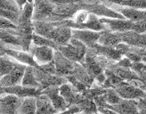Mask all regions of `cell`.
Returning <instances> with one entry per match:
<instances>
[{
  "label": "cell",
  "mask_w": 146,
  "mask_h": 114,
  "mask_svg": "<svg viewBox=\"0 0 146 114\" xmlns=\"http://www.w3.org/2000/svg\"><path fill=\"white\" fill-rule=\"evenodd\" d=\"M32 44L36 46H46L53 47L54 49L58 48V46L53 40H51L46 37H43V36H40L38 34H36L35 32L32 35Z\"/></svg>",
  "instance_id": "1f68e13d"
},
{
  "label": "cell",
  "mask_w": 146,
  "mask_h": 114,
  "mask_svg": "<svg viewBox=\"0 0 146 114\" xmlns=\"http://www.w3.org/2000/svg\"><path fill=\"white\" fill-rule=\"evenodd\" d=\"M59 93L65 100V102L67 103L68 107L71 104H77V103L82 96L81 94L78 93L76 88L69 82H66L60 85Z\"/></svg>",
  "instance_id": "ac0fdd59"
},
{
  "label": "cell",
  "mask_w": 146,
  "mask_h": 114,
  "mask_svg": "<svg viewBox=\"0 0 146 114\" xmlns=\"http://www.w3.org/2000/svg\"><path fill=\"white\" fill-rule=\"evenodd\" d=\"M26 66L27 65H24L23 63L17 62L16 65L13 67V69L9 73H7L2 78H0V85L3 87H13V85L21 84Z\"/></svg>",
  "instance_id": "30bf717a"
},
{
  "label": "cell",
  "mask_w": 146,
  "mask_h": 114,
  "mask_svg": "<svg viewBox=\"0 0 146 114\" xmlns=\"http://www.w3.org/2000/svg\"><path fill=\"white\" fill-rule=\"evenodd\" d=\"M101 31H96L87 28H72L71 34L72 37L75 38L84 44L87 47H93L98 42Z\"/></svg>",
  "instance_id": "7c38bea8"
},
{
  "label": "cell",
  "mask_w": 146,
  "mask_h": 114,
  "mask_svg": "<svg viewBox=\"0 0 146 114\" xmlns=\"http://www.w3.org/2000/svg\"><path fill=\"white\" fill-rule=\"evenodd\" d=\"M80 112H81V110H80L78 104H71L62 113H80Z\"/></svg>",
  "instance_id": "ab89813d"
},
{
  "label": "cell",
  "mask_w": 146,
  "mask_h": 114,
  "mask_svg": "<svg viewBox=\"0 0 146 114\" xmlns=\"http://www.w3.org/2000/svg\"><path fill=\"white\" fill-rule=\"evenodd\" d=\"M103 95L105 99L106 103L110 105H114L119 103L122 100V98L118 95V93L115 91L114 88H106V91Z\"/></svg>",
  "instance_id": "d6a6232c"
},
{
  "label": "cell",
  "mask_w": 146,
  "mask_h": 114,
  "mask_svg": "<svg viewBox=\"0 0 146 114\" xmlns=\"http://www.w3.org/2000/svg\"><path fill=\"white\" fill-rule=\"evenodd\" d=\"M115 11L121 13L126 19L132 21L146 19V10H141L138 8H134V7L125 6V7H123V8L116 9Z\"/></svg>",
  "instance_id": "d4e9b609"
},
{
  "label": "cell",
  "mask_w": 146,
  "mask_h": 114,
  "mask_svg": "<svg viewBox=\"0 0 146 114\" xmlns=\"http://www.w3.org/2000/svg\"><path fill=\"white\" fill-rule=\"evenodd\" d=\"M21 99V98L11 94L1 95H0V113H18Z\"/></svg>",
  "instance_id": "5bb4252c"
},
{
  "label": "cell",
  "mask_w": 146,
  "mask_h": 114,
  "mask_svg": "<svg viewBox=\"0 0 146 114\" xmlns=\"http://www.w3.org/2000/svg\"><path fill=\"white\" fill-rule=\"evenodd\" d=\"M91 48H93L94 51L98 55L104 56L105 58L111 61H114V62L119 61L122 58V56H124L119 50H117L115 47L103 46V45L98 44V43H96V45H94L93 47Z\"/></svg>",
  "instance_id": "ffe728a7"
},
{
  "label": "cell",
  "mask_w": 146,
  "mask_h": 114,
  "mask_svg": "<svg viewBox=\"0 0 146 114\" xmlns=\"http://www.w3.org/2000/svg\"><path fill=\"white\" fill-rule=\"evenodd\" d=\"M41 70L45 71L46 73H50V74H56V70H55V65L53 61H51L47 63L42 64V65H38V66Z\"/></svg>",
  "instance_id": "8d00e7d4"
},
{
  "label": "cell",
  "mask_w": 146,
  "mask_h": 114,
  "mask_svg": "<svg viewBox=\"0 0 146 114\" xmlns=\"http://www.w3.org/2000/svg\"><path fill=\"white\" fill-rule=\"evenodd\" d=\"M36 99L35 96H27L21 99L18 113H36Z\"/></svg>",
  "instance_id": "4316f807"
},
{
  "label": "cell",
  "mask_w": 146,
  "mask_h": 114,
  "mask_svg": "<svg viewBox=\"0 0 146 114\" xmlns=\"http://www.w3.org/2000/svg\"><path fill=\"white\" fill-rule=\"evenodd\" d=\"M56 26V21H33V30L36 34L47 38Z\"/></svg>",
  "instance_id": "484cf974"
},
{
  "label": "cell",
  "mask_w": 146,
  "mask_h": 114,
  "mask_svg": "<svg viewBox=\"0 0 146 114\" xmlns=\"http://www.w3.org/2000/svg\"><path fill=\"white\" fill-rule=\"evenodd\" d=\"M108 69H110L111 70H112L113 72L118 75L119 77H120L123 80L126 81H142L141 78L137 75L136 72L130 69V68H124V67H120L116 65V64H110V65L107 67Z\"/></svg>",
  "instance_id": "7402d4cb"
},
{
  "label": "cell",
  "mask_w": 146,
  "mask_h": 114,
  "mask_svg": "<svg viewBox=\"0 0 146 114\" xmlns=\"http://www.w3.org/2000/svg\"><path fill=\"white\" fill-rule=\"evenodd\" d=\"M3 94H5V93H4V87H2L1 85H0V95H3Z\"/></svg>",
  "instance_id": "ee69618b"
},
{
  "label": "cell",
  "mask_w": 146,
  "mask_h": 114,
  "mask_svg": "<svg viewBox=\"0 0 146 114\" xmlns=\"http://www.w3.org/2000/svg\"><path fill=\"white\" fill-rule=\"evenodd\" d=\"M36 114H53V113H57L56 110L52 103V101L50 98L45 95L41 94L36 97Z\"/></svg>",
  "instance_id": "603a6c76"
},
{
  "label": "cell",
  "mask_w": 146,
  "mask_h": 114,
  "mask_svg": "<svg viewBox=\"0 0 146 114\" xmlns=\"http://www.w3.org/2000/svg\"><path fill=\"white\" fill-rule=\"evenodd\" d=\"M5 94H11L14 95L20 98H24L27 96H35L36 97L41 94V90L36 87H25L21 84L13 85V87H4Z\"/></svg>",
  "instance_id": "e0dca14e"
},
{
  "label": "cell",
  "mask_w": 146,
  "mask_h": 114,
  "mask_svg": "<svg viewBox=\"0 0 146 114\" xmlns=\"http://www.w3.org/2000/svg\"><path fill=\"white\" fill-rule=\"evenodd\" d=\"M53 62L55 65L56 74L60 76L66 77L68 75H70L76 62H72L70 59H68L66 56L63 55L59 50L55 49L54 54V59Z\"/></svg>",
  "instance_id": "9c48e42d"
},
{
  "label": "cell",
  "mask_w": 146,
  "mask_h": 114,
  "mask_svg": "<svg viewBox=\"0 0 146 114\" xmlns=\"http://www.w3.org/2000/svg\"><path fill=\"white\" fill-rule=\"evenodd\" d=\"M131 30L137 33H146V19L133 21Z\"/></svg>",
  "instance_id": "d590c367"
},
{
  "label": "cell",
  "mask_w": 146,
  "mask_h": 114,
  "mask_svg": "<svg viewBox=\"0 0 146 114\" xmlns=\"http://www.w3.org/2000/svg\"><path fill=\"white\" fill-rule=\"evenodd\" d=\"M6 55L10 56L11 58L15 60L16 62L23 63L27 66H32V67H38V63H36L32 57V55L29 53L28 51H24V50H16L11 48L7 46L6 47Z\"/></svg>",
  "instance_id": "9a60e30c"
},
{
  "label": "cell",
  "mask_w": 146,
  "mask_h": 114,
  "mask_svg": "<svg viewBox=\"0 0 146 114\" xmlns=\"http://www.w3.org/2000/svg\"><path fill=\"white\" fill-rule=\"evenodd\" d=\"M25 87H36L39 88V84L38 82L34 73V67L32 66H26L24 74L21 80V83ZM40 89V88H39Z\"/></svg>",
  "instance_id": "f1b7e54d"
},
{
  "label": "cell",
  "mask_w": 146,
  "mask_h": 114,
  "mask_svg": "<svg viewBox=\"0 0 146 114\" xmlns=\"http://www.w3.org/2000/svg\"><path fill=\"white\" fill-rule=\"evenodd\" d=\"M6 47H7V45L0 39V56H3V55L6 54V53H5Z\"/></svg>",
  "instance_id": "b9f144b4"
},
{
  "label": "cell",
  "mask_w": 146,
  "mask_h": 114,
  "mask_svg": "<svg viewBox=\"0 0 146 114\" xmlns=\"http://www.w3.org/2000/svg\"><path fill=\"white\" fill-rule=\"evenodd\" d=\"M115 91L122 99H135L146 97V91L135 87V85L129 83V81H121L114 87Z\"/></svg>",
  "instance_id": "5b68a950"
},
{
  "label": "cell",
  "mask_w": 146,
  "mask_h": 114,
  "mask_svg": "<svg viewBox=\"0 0 146 114\" xmlns=\"http://www.w3.org/2000/svg\"><path fill=\"white\" fill-rule=\"evenodd\" d=\"M42 94L46 95L50 100L52 101V103L58 112H63L65 110L68 108V104L65 102L63 97L60 95L59 93V87L56 85H52V87H48L41 90Z\"/></svg>",
  "instance_id": "4fadbf2b"
},
{
  "label": "cell",
  "mask_w": 146,
  "mask_h": 114,
  "mask_svg": "<svg viewBox=\"0 0 146 114\" xmlns=\"http://www.w3.org/2000/svg\"><path fill=\"white\" fill-rule=\"evenodd\" d=\"M57 49L70 61L82 63L87 46L83 42L71 37L67 45L59 46Z\"/></svg>",
  "instance_id": "6da1fadb"
},
{
  "label": "cell",
  "mask_w": 146,
  "mask_h": 114,
  "mask_svg": "<svg viewBox=\"0 0 146 114\" xmlns=\"http://www.w3.org/2000/svg\"><path fill=\"white\" fill-rule=\"evenodd\" d=\"M99 20L102 23L106 26L108 30L112 32H124L130 30L133 24V21L127 19L103 17L99 18Z\"/></svg>",
  "instance_id": "8fae6325"
},
{
  "label": "cell",
  "mask_w": 146,
  "mask_h": 114,
  "mask_svg": "<svg viewBox=\"0 0 146 114\" xmlns=\"http://www.w3.org/2000/svg\"><path fill=\"white\" fill-rule=\"evenodd\" d=\"M71 30L72 28L65 24L63 21H56V26L49 34L47 38L53 40L58 46L67 45L72 37Z\"/></svg>",
  "instance_id": "277c9868"
},
{
  "label": "cell",
  "mask_w": 146,
  "mask_h": 114,
  "mask_svg": "<svg viewBox=\"0 0 146 114\" xmlns=\"http://www.w3.org/2000/svg\"><path fill=\"white\" fill-rule=\"evenodd\" d=\"M122 42L130 46L146 47V33H137L132 30L119 32Z\"/></svg>",
  "instance_id": "2e32d148"
},
{
  "label": "cell",
  "mask_w": 146,
  "mask_h": 114,
  "mask_svg": "<svg viewBox=\"0 0 146 114\" xmlns=\"http://www.w3.org/2000/svg\"><path fill=\"white\" fill-rule=\"evenodd\" d=\"M81 8L86 9L88 12L96 14L97 16H103L108 18H119V19H126L121 13L116 12L110 7L105 6L103 4L99 3H80Z\"/></svg>",
  "instance_id": "52a82bcc"
},
{
  "label": "cell",
  "mask_w": 146,
  "mask_h": 114,
  "mask_svg": "<svg viewBox=\"0 0 146 114\" xmlns=\"http://www.w3.org/2000/svg\"><path fill=\"white\" fill-rule=\"evenodd\" d=\"M121 42H122V38L119 32L103 30L100 32V37L97 43L103 46L115 47L117 45H119Z\"/></svg>",
  "instance_id": "cb8c5ba5"
},
{
  "label": "cell",
  "mask_w": 146,
  "mask_h": 114,
  "mask_svg": "<svg viewBox=\"0 0 146 114\" xmlns=\"http://www.w3.org/2000/svg\"><path fill=\"white\" fill-rule=\"evenodd\" d=\"M143 70V71H146V63H144L143 62V68H142V70ZM138 73H139V72H138ZM137 73V74H138Z\"/></svg>",
  "instance_id": "f6af8a7d"
},
{
  "label": "cell",
  "mask_w": 146,
  "mask_h": 114,
  "mask_svg": "<svg viewBox=\"0 0 146 114\" xmlns=\"http://www.w3.org/2000/svg\"><path fill=\"white\" fill-rule=\"evenodd\" d=\"M55 7V4L50 0H34L32 21L46 20Z\"/></svg>",
  "instance_id": "ba28073f"
},
{
  "label": "cell",
  "mask_w": 146,
  "mask_h": 114,
  "mask_svg": "<svg viewBox=\"0 0 146 114\" xmlns=\"http://www.w3.org/2000/svg\"><path fill=\"white\" fill-rule=\"evenodd\" d=\"M137 106L138 109H140V111L146 110V97L137 99Z\"/></svg>",
  "instance_id": "60d3db41"
},
{
  "label": "cell",
  "mask_w": 146,
  "mask_h": 114,
  "mask_svg": "<svg viewBox=\"0 0 146 114\" xmlns=\"http://www.w3.org/2000/svg\"><path fill=\"white\" fill-rule=\"evenodd\" d=\"M81 8L80 3H66V4H57L51 13V15L45 21H61L71 19L78 9Z\"/></svg>",
  "instance_id": "7a4b0ae2"
},
{
  "label": "cell",
  "mask_w": 146,
  "mask_h": 114,
  "mask_svg": "<svg viewBox=\"0 0 146 114\" xmlns=\"http://www.w3.org/2000/svg\"><path fill=\"white\" fill-rule=\"evenodd\" d=\"M116 65L120 66V67H124V68H130L131 64H132V62H131L127 57H125V58H121L119 61L117 62V63H115Z\"/></svg>",
  "instance_id": "f35d334b"
},
{
  "label": "cell",
  "mask_w": 146,
  "mask_h": 114,
  "mask_svg": "<svg viewBox=\"0 0 146 114\" xmlns=\"http://www.w3.org/2000/svg\"><path fill=\"white\" fill-rule=\"evenodd\" d=\"M34 73L36 80H38L39 84L40 90H43L44 88L48 87H52V85L60 87L61 85L68 82L66 77L60 76L57 74L46 73L45 71L41 70L38 67H34Z\"/></svg>",
  "instance_id": "3957f363"
},
{
  "label": "cell",
  "mask_w": 146,
  "mask_h": 114,
  "mask_svg": "<svg viewBox=\"0 0 146 114\" xmlns=\"http://www.w3.org/2000/svg\"><path fill=\"white\" fill-rule=\"evenodd\" d=\"M109 109L112 110L115 113H138L137 101L135 99H122L121 101L114 105L107 104Z\"/></svg>",
  "instance_id": "d6986e66"
},
{
  "label": "cell",
  "mask_w": 146,
  "mask_h": 114,
  "mask_svg": "<svg viewBox=\"0 0 146 114\" xmlns=\"http://www.w3.org/2000/svg\"><path fill=\"white\" fill-rule=\"evenodd\" d=\"M33 1H34V0H15V2H16L18 7H19L20 11H21V9H23V5H24L27 2H33Z\"/></svg>",
  "instance_id": "7bdbcfd3"
},
{
  "label": "cell",
  "mask_w": 146,
  "mask_h": 114,
  "mask_svg": "<svg viewBox=\"0 0 146 114\" xmlns=\"http://www.w3.org/2000/svg\"><path fill=\"white\" fill-rule=\"evenodd\" d=\"M1 28H16V25L11 21L0 16V30Z\"/></svg>",
  "instance_id": "74e56055"
},
{
  "label": "cell",
  "mask_w": 146,
  "mask_h": 114,
  "mask_svg": "<svg viewBox=\"0 0 146 114\" xmlns=\"http://www.w3.org/2000/svg\"><path fill=\"white\" fill-rule=\"evenodd\" d=\"M19 15H20V13L13 12L8 9H5V8H0V16L11 21L12 23H13L15 25L18 21Z\"/></svg>",
  "instance_id": "836d02e7"
},
{
  "label": "cell",
  "mask_w": 146,
  "mask_h": 114,
  "mask_svg": "<svg viewBox=\"0 0 146 114\" xmlns=\"http://www.w3.org/2000/svg\"><path fill=\"white\" fill-rule=\"evenodd\" d=\"M0 39L7 46H18L21 48L20 41L17 36L13 33V28H1L0 30Z\"/></svg>",
  "instance_id": "83f0119b"
},
{
  "label": "cell",
  "mask_w": 146,
  "mask_h": 114,
  "mask_svg": "<svg viewBox=\"0 0 146 114\" xmlns=\"http://www.w3.org/2000/svg\"><path fill=\"white\" fill-rule=\"evenodd\" d=\"M54 50L55 49L53 47L46 46H36L31 43L28 52L32 55L38 65H42V64L53 61Z\"/></svg>",
  "instance_id": "8992f818"
},
{
  "label": "cell",
  "mask_w": 146,
  "mask_h": 114,
  "mask_svg": "<svg viewBox=\"0 0 146 114\" xmlns=\"http://www.w3.org/2000/svg\"><path fill=\"white\" fill-rule=\"evenodd\" d=\"M77 104L79 106L82 113H97L98 112L97 106L96 103L94 102V100L86 98L83 95L79 99V101L77 103Z\"/></svg>",
  "instance_id": "4dcf8cb0"
},
{
  "label": "cell",
  "mask_w": 146,
  "mask_h": 114,
  "mask_svg": "<svg viewBox=\"0 0 146 114\" xmlns=\"http://www.w3.org/2000/svg\"><path fill=\"white\" fill-rule=\"evenodd\" d=\"M70 75L74 76L79 82L83 83L86 87H92L94 84V78L80 62H75L74 69Z\"/></svg>",
  "instance_id": "44dd1931"
},
{
  "label": "cell",
  "mask_w": 146,
  "mask_h": 114,
  "mask_svg": "<svg viewBox=\"0 0 146 114\" xmlns=\"http://www.w3.org/2000/svg\"><path fill=\"white\" fill-rule=\"evenodd\" d=\"M15 60H13L8 55H3L0 56V78H2L5 74L9 73L10 71L13 69V67L16 65Z\"/></svg>",
  "instance_id": "f546056e"
},
{
  "label": "cell",
  "mask_w": 146,
  "mask_h": 114,
  "mask_svg": "<svg viewBox=\"0 0 146 114\" xmlns=\"http://www.w3.org/2000/svg\"><path fill=\"white\" fill-rule=\"evenodd\" d=\"M0 8L8 9L17 13L21 12L15 0H0Z\"/></svg>",
  "instance_id": "e575fe53"
}]
</instances>
